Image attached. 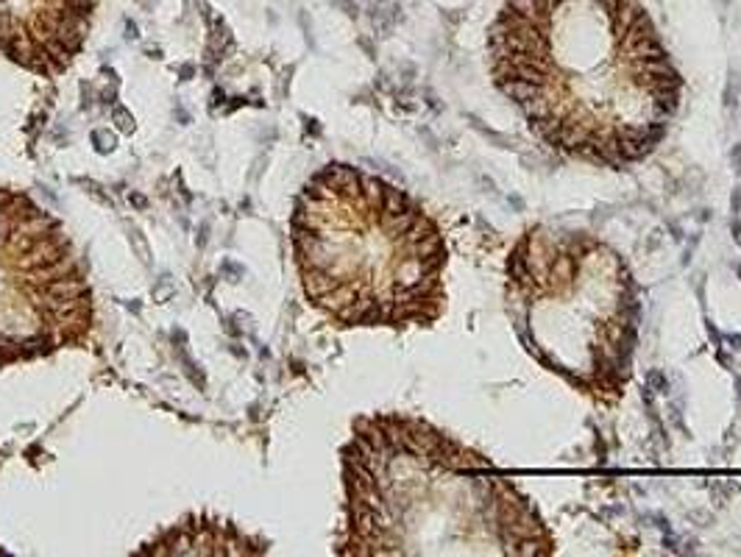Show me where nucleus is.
<instances>
[{"instance_id": "nucleus-3", "label": "nucleus", "mask_w": 741, "mask_h": 557, "mask_svg": "<svg viewBox=\"0 0 741 557\" xmlns=\"http://www.w3.org/2000/svg\"><path fill=\"white\" fill-rule=\"evenodd\" d=\"M290 240L307 301L334 326H432L446 310L438 221L374 173L334 162L309 176Z\"/></svg>"}, {"instance_id": "nucleus-1", "label": "nucleus", "mask_w": 741, "mask_h": 557, "mask_svg": "<svg viewBox=\"0 0 741 557\" xmlns=\"http://www.w3.org/2000/svg\"><path fill=\"white\" fill-rule=\"evenodd\" d=\"M488 67L552 151L616 170L663 143L683 92L641 0H505Z\"/></svg>"}, {"instance_id": "nucleus-5", "label": "nucleus", "mask_w": 741, "mask_h": 557, "mask_svg": "<svg viewBox=\"0 0 741 557\" xmlns=\"http://www.w3.org/2000/svg\"><path fill=\"white\" fill-rule=\"evenodd\" d=\"M92 323L87 270L61 223L0 187V368L84 348Z\"/></svg>"}, {"instance_id": "nucleus-6", "label": "nucleus", "mask_w": 741, "mask_h": 557, "mask_svg": "<svg viewBox=\"0 0 741 557\" xmlns=\"http://www.w3.org/2000/svg\"><path fill=\"white\" fill-rule=\"evenodd\" d=\"M98 0H0V56L56 79L81 53Z\"/></svg>"}, {"instance_id": "nucleus-7", "label": "nucleus", "mask_w": 741, "mask_h": 557, "mask_svg": "<svg viewBox=\"0 0 741 557\" xmlns=\"http://www.w3.org/2000/svg\"><path fill=\"white\" fill-rule=\"evenodd\" d=\"M733 237H735V243L741 245V223H738V221H733Z\"/></svg>"}, {"instance_id": "nucleus-4", "label": "nucleus", "mask_w": 741, "mask_h": 557, "mask_svg": "<svg viewBox=\"0 0 741 557\" xmlns=\"http://www.w3.org/2000/svg\"><path fill=\"white\" fill-rule=\"evenodd\" d=\"M507 310L544 368L599 404L625 396L638 293L616 248L582 232L527 229L507 256Z\"/></svg>"}, {"instance_id": "nucleus-2", "label": "nucleus", "mask_w": 741, "mask_h": 557, "mask_svg": "<svg viewBox=\"0 0 741 557\" xmlns=\"http://www.w3.org/2000/svg\"><path fill=\"white\" fill-rule=\"evenodd\" d=\"M346 557H549L555 538L480 452L404 412L357 418L341 452Z\"/></svg>"}]
</instances>
